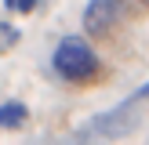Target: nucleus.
<instances>
[{
  "label": "nucleus",
  "mask_w": 149,
  "mask_h": 145,
  "mask_svg": "<svg viewBox=\"0 0 149 145\" xmlns=\"http://www.w3.org/2000/svg\"><path fill=\"white\" fill-rule=\"evenodd\" d=\"M135 127H138V105L124 98L120 105H113L109 113H98V116H91L84 127H77L62 145H109V142L127 138Z\"/></svg>",
  "instance_id": "1"
},
{
  "label": "nucleus",
  "mask_w": 149,
  "mask_h": 145,
  "mask_svg": "<svg viewBox=\"0 0 149 145\" xmlns=\"http://www.w3.org/2000/svg\"><path fill=\"white\" fill-rule=\"evenodd\" d=\"M51 65H55V72L62 80H69V84H91L102 72L98 55L91 51V44H87L84 36H62L58 47H55V55H51Z\"/></svg>",
  "instance_id": "2"
},
{
  "label": "nucleus",
  "mask_w": 149,
  "mask_h": 145,
  "mask_svg": "<svg viewBox=\"0 0 149 145\" xmlns=\"http://www.w3.org/2000/svg\"><path fill=\"white\" fill-rule=\"evenodd\" d=\"M120 18H124V4L120 0H87V7H84V29L91 36L113 33V26Z\"/></svg>",
  "instance_id": "3"
},
{
  "label": "nucleus",
  "mask_w": 149,
  "mask_h": 145,
  "mask_svg": "<svg viewBox=\"0 0 149 145\" xmlns=\"http://www.w3.org/2000/svg\"><path fill=\"white\" fill-rule=\"evenodd\" d=\"M26 120H29V109H26V102L11 98V102H4V105H0V127L15 130V127H22Z\"/></svg>",
  "instance_id": "4"
},
{
  "label": "nucleus",
  "mask_w": 149,
  "mask_h": 145,
  "mask_svg": "<svg viewBox=\"0 0 149 145\" xmlns=\"http://www.w3.org/2000/svg\"><path fill=\"white\" fill-rule=\"evenodd\" d=\"M7 4V11H22V14H29L36 7V0H4Z\"/></svg>",
  "instance_id": "5"
},
{
  "label": "nucleus",
  "mask_w": 149,
  "mask_h": 145,
  "mask_svg": "<svg viewBox=\"0 0 149 145\" xmlns=\"http://www.w3.org/2000/svg\"><path fill=\"white\" fill-rule=\"evenodd\" d=\"M146 98H149V84H142V87H135V91L127 94V102H135V105H138V102H146Z\"/></svg>",
  "instance_id": "6"
}]
</instances>
